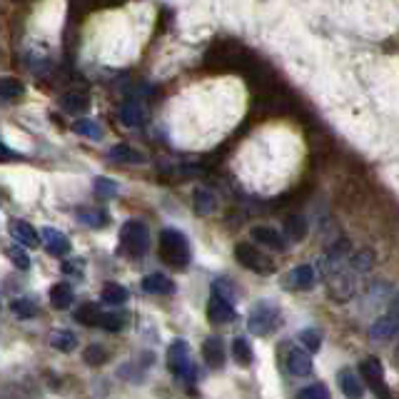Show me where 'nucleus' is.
I'll return each instance as SVG.
<instances>
[{"mask_svg": "<svg viewBox=\"0 0 399 399\" xmlns=\"http://www.w3.org/2000/svg\"><path fill=\"white\" fill-rule=\"evenodd\" d=\"M160 258L175 270H185L190 265V242L175 227L160 232Z\"/></svg>", "mask_w": 399, "mask_h": 399, "instance_id": "obj_1", "label": "nucleus"}, {"mask_svg": "<svg viewBox=\"0 0 399 399\" xmlns=\"http://www.w3.org/2000/svg\"><path fill=\"white\" fill-rule=\"evenodd\" d=\"M279 307L272 305L270 300H260L258 305L252 307L250 317H247V329H250L255 337H265V334L274 332L279 327Z\"/></svg>", "mask_w": 399, "mask_h": 399, "instance_id": "obj_2", "label": "nucleus"}, {"mask_svg": "<svg viewBox=\"0 0 399 399\" xmlns=\"http://www.w3.org/2000/svg\"><path fill=\"white\" fill-rule=\"evenodd\" d=\"M122 252H127L130 258H142L150 250V230L142 220H127L120 230Z\"/></svg>", "mask_w": 399, "mask_h": 399, "instance_id": "obj_3", "label": "nucleus"}, {"mask_svg": "<svg viewBox=\"0 0 399 399\" xmlns=\"http://www.w3.org/2000/svg\"><path fill=\"white\" fill-rule=\"evenodd\" d=\"M167 367H170V372L175 374L177 379H182V382L187 384L195 382L197 369L190 360V347H187L185 339H175V342L167 347Z\"/></svg>", "mask_w": 399, "mask_h": 399, "instance_id": "obj_4", "label": "nucleus"}, {"mask_svg": "<svg viewBox=\"0 0 399 399\" xmlns=\"http://www.w3.org/2000/svg\"><path fill=\"white\" fill-rule=\"evenodd\" d=\"M235 258L242 267L252 270L255 274H272L274 272L272 260H270L265 252H260L255 245H250V242H240V245L235 247Z\"/></svg>", "mask_w": 399, "mask_h": 399, "instance_id": "obj_5", "label": "nucleus"}, {"mask_svg": "<svg viewBox=\"0 0 399 399\" xmlns=\"http://www.w3.org/2000/svg\"><path fill=\"white\" fill-rule=\"evenodd\" d=\"M360 274L362 272H357V270L347 262V267L339 270V272L332 277V282H329V295H332L337 302L352 300V295H355V290H357V277H360Z\"/></svg>", "mask_w": 399, "mask_h": 399, "instance_id": "obj_6", "label": "nucleus"}, {"mask_svg": "<svg viewBox=\"0 0 399 399\" xmlns=\"http://www.w3.org/2000/svg\"><path fill=\"white\" fill-rule=\"evenodd\" d=\"M208 319L213 324H230L237 319V310H235V302H230L227 297L217 295L213 292L208 302Z\"/></svg>", "mask_w": 399, "mask_h": 399, "instance_id": "obj_7", "label": "nucleus"}, {"mask_svg": "<svg viewBox=\"0 0 399 399\" xmlns=\"http://www.w3.org/2000/svg\"><path fill=\"white\" fill-rule=\"evenodd\" d=\"M360 374H362V379H365V382L379 394V397H387V394H389L387 384H384L382 362H379L377 357H367V360L362 362V367H360Z\"/></svg>", "mask_w": 399, "mask_h": 399, "instance_id": "obj_8", "label": "nucleus"}, {"mask_svg": "<svg viewBox=\"0 0 399 399\" xmlns=\"http://www.w3.org/2000/svg\"><path fill=\"white\" fill-rule=\"evenodd\" d=\"M315 279H317L315 267H312V265H300V267H295L287 274L284 284H287L290 290H312V287H315Z\"/></svg>", "mask_w": 399, "mask_h": 399, "instance_id": "obj_9", "label": "nucleus"}, {"mask_svg": "<svg viewBox=\"0 0 399 399\" xmlns=\"http://www.w3.org/2000/svg\"><path fill=\"white\" fill-rule=\"evenodd\" d=\"M40 237H43L45 242V250H48L53 258H65L68 252H70V240H68L61 230H55V227H45Z\"/></svg>", "mask_w": 399, "mask_h": 399, "instance_id": "obj_10", "label": "nucleus"}, {"mask_svg": "<svg viewBox=\"0 0 399 399\" xmlns=\"http://www.w3.org/2000/svg\"><path fill=\"white\" fill-rule=\"evenodd\" d=\"M287 369H290L295 377H310L312 374V355L300 347H292L287 352Z\"/></svg>", "mask_w": 399, "mask_h": 399, "instance_id": "obj_11", "label": "nucleus"}, {"mask_svg": "<svg viewBox=\"0 0 399 399\" xmlns=\"http://www.w3.org/2000/svg\"><path fill=\"white\" fill-rule=\"evenodd\" d=\"M142 292H148V295H172L175 292V282L163 272H153L148 277H142L140 282Z\"/></svg>", "mask_w": 399, "mask_h": 399, "instance_id": "obj_12", "label": "nucleus"}, {"mask_svg": "<svg viewBox=\"0 0 399 399\" xmlns=\"http://www.w3.org/2000/svg\"><path fill=\"white\" fill-rule=\"evenodd\" d=\"M203 357H205V362H208L210 369H222L224 367V342L217 337V334L205 339Z\"/></svg>", "mask_w": 399, "mask_h": 399, "instance_id": "obj_13", "label": "nucleus"}, {"mask_svg": "<svg viewBox=\"0 0 399 399\" xmlns=\"http://www.w3.org/2000/svg\"><path fill=\"white\" fill-rule=\"evenodd\" d=\"M11 235H13V240H15L18 245H23V247H38L40 245V235L35 232L33 224L25 222V220H13Z\"/></svg>", "mask_w": 399, "mask_h": 399, "instance_id": "obj_14", "label": "nucleus"}, {"mask_svg": "<svg viewBox=\"0 0 399 399\" xmlns=\"http://www.w3.org/2000/svg\"><path fill=\"white\" fill-rule=\"evenodd\" d=\"M337 382H339V389L345 397H362L365 394V384H362V374H357L355 369H339L337 372Z\"/></svg>", "mask_w": 399, "mask_h": 399, "instance_id": "obj_15", "label": "nucleus"}, {"mask_svg": "<svg viewBox=\"0 0 399 399\" xmlns=\"http://www.w3.org/2000/svg\"><path fill=\"white\" fill-rule=\"evenodd\" d=\"M252 240L255 242H260V245H265V247H270V250H274V252H284V240H282V235H279L277 230H272V227H265V224H260V227H252Z\"/></svg>", "mask_w": 399, "mask_h": 399, "instance_id": "obj_16", "label": "nucleus"}, {"mask_svg": "<svg viewBox=\"0 0 399 399\" xmlns=\"http://www.w3.org/2000/svg\"><path fill=\"white\" fill-rule=\"evenodd\" d=\"M75 300V290H72L70 282H58L50 287V305L55 310H68Z\"/></svg>", "mask_w": 399, "mask_h": 399, "instance_id": "obj_17", "label": "nucleus"}, {"mask_svg": "<svg viewBox=\"0 0 399 399\" xmlns=\"http://www.w3.org/2000/svg\"><path fill=\"white\" fill-rule=\"evenodd\" d=\"M399 329V322L392 317V315H384V317H379L377 322H372V329H369V337L374 339V342H387V339H392L394 334H397Z\"/></svg>", "mask_w": 399, "mask_h": 399, "instance_id": "obj_18", "label": "nucleus"}, {"mask_svg": "<svg viewBox=\"0 0 399 399\" xmlns=\"http://www.w3.org/2000/svg\"><path fill=\"white\" fill-rule=\"evenodd\" d=\"M100 300H103L105 305L120 307L130 300V292H127V287H122V284L108 282V284H103V290H100Z\"/></svg>", "mask_w": 399, "mask_h": 399, "instance_id": "obj_19", "label": "nucleus"}, {"mask_svg": "<svg viewBox=\"0 0 399 399\" xmlns=\"http://www.w3.org/2000/svg\"><path fill=\"white\" fill-rule=\"evenodd\" d=\"M72 132L80 137H88V140H103V127L93 118H77L72 122Z\"/></svg>", "mask_w": 399, "mask_h": 399, "instance_id": "obj_20", "label": "nucleus"}, {"mask_svg": "<svg viewBox=\"0 0 399 399\" xmlns=\"http://www.w3.org/2000/svg\"><path fill=\"white\" fill-rule=\"evenodd\" d=\"M50 347L58 352H72L77 347V337L75 332H70V329H55L53 334H50Z\"/></svg>", "mask_w": 399, "mask_h": 399, "instance_id": "obj_21", "label": "nucleus"}, {"mask_svg": "<svg viewBox=\"0 0 399 399\" xmlns=\"http://www.w3.org/2000/svg\"><path fill=\"white\" fill-rule=\"evenodd\" d=\"M142 118H145V113H142V105L137 103V100H127V103H122L120 108V122L127 127H137L142 125Z\"/></svg>", "mask_w": 399, "mask_h": 399, "instance_id": "obj_22", "label": "nucleus"}, {"mask_svg": "<svg viewBox=\"0 0 399 399\" xmlns=\"http://www.w3.org/2000/svg\"><path fill=\"white\" fill-rule=\"evenodd\" d=\"M108 158L115 160V163H130V165H142L145 163V155L132 150L130 145H115V148L108 150Z\"/></svg>", "mask_w": 399, "mask_h": 399, "instance_id": "obj_23", "label": "nucleus"}, {"mask_svg": "<svg viewBox=\"0 0 399 399\" xmlns=\"http://www.w3.org/2000/svg\"><path fill=\"white\" fill-rule=\"evenodd\" d=\"M217 210V197L213 195V190H205V187H197L195 190V213L197 215H213Z\"/></svg>", "mask_w": 399, "mask_h": 399, "instance_id": "obj_24", "label": "nucleus"}, {"mask_svg": "<svg viewBox=\"0 0 399 399\" xmlns=\"http://www.w3.org/2000/svg\"><path fill=\"white\" fill-rule=\"evenodd\" d=\"M25 95V85L18 77H0V100H18Z\"/></svg>", "mask_w": 399, "mask_h": 399, "instance_id": "obj_25", "label": "nucleus"}, {"mask_svg": "<svg viewBox=\"0 0 399 399\" xmlns=\"http://www.w3.org/2000/svg\"><path fill=\"white\" fill-rule=\"evenodd\" d=\"M307 220L300 217V215H290L287 217V222H284V232H287V237H290L292 242H302L307 237Z\"/></svg>", "mask_w": 399, "mask_h": 399, "instance_id": "obj_26", "label": "nucleus"}, {"mask_svg": "<svg viewBox=\"0 0 399 399\" xmlns=\"http://www.w3.org/2000/svg\"><path fill=\"white\" fill-rule=\"evenodd\" d=\"M75 215H77V220H80L82 224H88V227H93V230H100V227H105V224H108V215H105L103 210L80 208Z\"/></svg>", "mask_w": 399, "mask_h": 399, "instance_id": "obj_27", "label": "nucleus"}, {"mask_svg": "<svg viewBox=\"0 0 399 399\" xmlns=\"http://www.w3.org/2000/svg\"><path fill=\"white\" fill-rule=\"evenodd\" d=\"M100 307L95 305V302H85L82 307H77L75 310V319L80 324H85V327H95V324L100 322Z\"/></svg>", "mask_w": 399, "mask_h": 399, "instance_id": "obj_28", "label": "nucleus"}, {"mask_svg": "<svg viewBox=\"0 0 399 399\" xmlns=\"http://www.w3.org/2000/svg\"><path fill=\"white\" fill-rule=\"evenodd\" d=\"M232 357H235L237 365H242V367H250L252 365L255 355H252V347H250V342H247L245 337H235V339H232Z\"/></svg>", "mask_w": 399, "mask_h": 399, "instance_id": "obj_29", "label": "nucleus"}, {"mask_svg": "<svg viewBox=\"0 0 399 399\" xmlns=\"http://www.w3.org/2000/svg\"><path fill=\"white\" fill-rule=\"evenodd\" d=\"M93 190H95V197L98 200H113V197L118 195V182L113 180V177H95V182H93Z\"/></svg>", "mask_w": 399, "mask_h": 399, "instance_id": "obj_30", "label": "nucleus"}, {"mask_svg": "<svg viewBox=\"0 0 399 399\" xmlns=\"http://www.w3.org/2000/svg\"><path fill=\"white\" fill-rule=\"evenodd\" d=\"M11 310L15 312V317H20V319H30L38 315V305H35L30 297H18V300H13Z\"/></svg>", "mask_w": 399, "mask_h": 399, "instance_id": "obj_31", "label": "nucleus"}, {"mask_svg": "<svg viewBox=\"0 0 399 399\" xmlns=\"http://www.w3.org/2000/svg\"><path fill=\"white\" fill-rule=\"evenodd\" d=\"M61 105H63V110L65 113H82V110H88V95H80V93H68V95H63L61 98Z\"/></svg>", "mask_w": 399, "mask_h": 399, "instance_id": "obj_32", "label": "nucleus"}, {"mask_svg": "<svg viewBox=\"0 0 399 399\" xmlns=\"http://www.w3.org/2000/svg\"><path fill=\"white\" fill-rule=\"evenodd\" d=\"M108 357H110V352L105 350L103 345H88V347H85V352H82V360L88 362L90 367L105 365V362H108Z\"/></svg>", "mask_w": 399, "mask_h": 399, "instance_id": "obj_33", "label": "nucleus"}, {"mask_svg": "<svg viewBox=\"0 0 399 399\" xmlns=\"http://www.w3.org/2000/svg\"><path fill=\"white\" fill-rule=\"evenodd\" d=\"M98 324L105 329V332H120V329L125 327V317L118 315V312H103Z\"/></svg>", "mask_w": 399, "mask_h": 399, "instance_id": "obj_34", "label": "nucleus"}, {"mask_svg": "<svg viewBox=\"0 0 399 399\" xmlns=\"http://www.w3.org/2000/svg\"><path fill=\"white\" fill-rule=\"evenodd\" d=\"M6 255H8V260H11V262L15 265L18 270H27V267H30V258H27V252H25V247H23V245L8 247Z\"/></svg>", "mask_w": 399, "mask_h": 399, "instance_id": "obj_35", "label": "nucleus"}, {"mask_svg": "<svg viewBox=\"0 0 399 399\" xmlns=\"http://www.w3.org/2000/svg\"><path fill=\"white\" fill-rule=\"evenodd\" d=\"M300 342L310 352H317L319 347H322V332H319V329H302V332H300Z\"/></svg>", "mask_w": 399, "mask_h": 399, "instance_id": "obj_36", "label": "nucleus"}, {"mask_svg": "<svg viewBox=\"0 0 399 399\" xmlns=\"http://www.w3.org/2000/svg\"><path fill=\"white\" fill-rule=\"evenodd\" d=\"M372 262H374V252L372 250H360L355 258L350 260V265L357 270V272H367V270L372 267Z\"/></svg>", "mask_w": 399, "mask_h": 399, "instance_id": "obj_37", "label": "nucleus"}, {"mask_svg": "<svg viewBox=\"0 0 399 399\" xmlns=\"http://www.w3.org/2000/svg\"><path fill=\"white\" fill-rule=\"evenodd\" d=\"M300 397H302V399H327V397H329V389L324 387V384L315 382V384H310V387L302 389Z\"/></svg>", "mask_w": 399, "mask_h": 399, "instance_id": "obj_38", "label": "nucleus"}, {"mask_svg": "<svg viewBox=\"0 0 399 399\" xmlns=\"http://www.w3.org/2000/svg\"><path fill=\"white\" fill-rule=\"evenodd\" d=\"M213 292H217V295L227 297L230 302H235V287H232L227 279H217V282L213 284Z\"/></svg>", "mask_w": 399, "mask_h": 399, "instance_id": "obj_39", "label": "nucleus"}, {"mask_svg": "<svg viewBox=\"0 0 399 399\" xmlns=\"http://www.w3.org/2000/svg\"><path fill=\"white\" fill-rule=\"evenodd\" d=\"M61 270H63V274H80L82 272V262H80V260H70V262H63Z\"/></svg>", "mask_w": 399, "mask_h": 399, "instance_id": "obj_40", "label": "nucleus"}, {"mask_svg": "<svg viewBox=\"0 0 399 399\" xmlns=\"http://www.w3.org/2000/svg\"><path fill=\"white\" fill-rule=\"evenodd\" d=\"M20 155L15 153L13 148H8L6 142H0V163H11V160H18Z\"/></svg>", "mask_w": 399, "mask_h": 399, "instance_id": "obj_41", "label": "nucleus"}, {"mask_svg": "<svg viewBox=\"0 0 399 399\" xmlns=\"http://www.w3.org/2000/svg\"><path fill=\"white\" fill-rule=\"evenodd\" d=\"M387 315H392V317L399 322V292H397V297H394V300H392V307H389Z\"/></svg>", "mask_w": 399, "mask_h": 399, "instance_id": "obj_42", "label": "nucleus"}]
</instances>
